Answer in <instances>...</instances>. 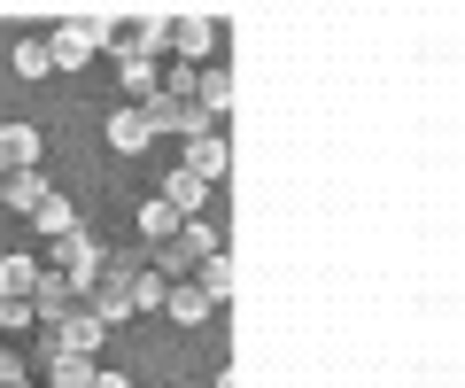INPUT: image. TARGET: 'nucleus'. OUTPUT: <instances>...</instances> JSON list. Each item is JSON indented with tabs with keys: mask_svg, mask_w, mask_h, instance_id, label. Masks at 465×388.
<instances>
[{
	"mask_svg": "<svg viewBox=\"0 0 465 388\" xmlns=\"http://www.w3.org/2000/svg\"><path fill=\"white\" fill-rule=\"evenodd\" d=\"M155 194H163V203H171V210H179V218H202V203H210V186H202V179H194V171H171V179H163V186H155Z\"/></svg>",
	"mask_w": 465,
	"mask_h": 388,
	"instance_id": "dca6fc26",
	"label": "nucleus"
},
{
	"mask_svg": "<svg viewBox=\"0 0 465 388\" xmlns=\"http://www.w3.org/2000/svg\"><path fill=\"white\" fill-rule=\"evenodd\" d=\"M109 148H116V155H148V148H155V124H148V109H133V102L116 109V117H109Z\"/></svg>",
	"mask_w": 465,
	"mask_h": 388,
	"instance_id": "9d476101",
	"label": "nucleus"
},
{
	"mask_svg": "<svg viewBox=\"0 0 465 388\" xmlns=\"http://www.w3.org/2000/svg\"><path fill=\"white\" fill-rule=\"evenodd\" d=\"M94 357H54V373H47V388H94Z\"/></svg>",
	"mask_w": 465,
	"mask_h": 388,
	"instance_id": "aec40b11",
	"label": "nucleus"
},
{
	"mask_svg": "<svg viewBox=\"0 0 465 388\" xmlns=\"http://www.w3.org/2000/svg\"><path fill=\"white\" fill-rule=\"evenodd\" d=\"M16 70H24V78H54V55H47V39H24V47H16Z\"/></svg>",
	"mask_w": 465,
	"mask_h": 388,
	"instance_id": "4be33fe9",
	"label": "nucleus"
},
{
	"mask_svg": "<svg viewBox=\"0 0 465 388\" xmlns=\"http://www.w3.org/2000/svg\"><path fill=\"white\" fill-rule=\"evenodd\" d=\"M47 194H54V186L39 179V171H16V179H0V210H24V218H39V210H47Z\"/></svg>",
	"mask_w": 465,
	"mask_h": 388,
	"instance_id": "ddd939ff",
	"label": "nucleus"
},
{
	"mask_svg": "<svg viewBox=\"0 0 465 388\" xmlns=\"http://www.w3.org/2000/svg\"><path fill=\"white\" fill-rule=\"evenodd\" d=\"M39 388H47V381H39Z\"/></svg>",
	"mask_w": 465,
	"mask_h": 388,
	"instance_id": "a878e982",
	"label": "nucleus"
},
{
	"mask_svg": "<svg viewBox=\"0 0 465 388\" xmlns=\"http://www.w3.org/2000/svg\"><path fill=\"white\" fill-rule=\"evenodd\" d=\"M94 47H109V16H70V24H54V32H47L54 70H78V63H94Z\"/></svg>",
	"mask_w": 465,
	"mask_h": 388,
	"instance_id": "20e7f679",
	"label": "nucleus"
},
{
	"mask_svg": "<svg viewBox=\"0 0 465 388\" xmlns=\"http://www.w3.org/2000/svg\"><path fill=\"white\" fill-rule=\"evenodd\" d=\"M179 171H194L202 186H217V179L232 171V148L217 140V124H210V133H194V140H186V164H179Z\"/></svg>",
	"mask_w": 465,
	"mask_h": 388,
	"instance_id": "0eeeda50",
	"label": "nucleus"
},
{
	"mask_svg": "<svg viewBox=\"0 0 465 388\" xmlns=\"http://www.w3.org/2000/svg\"><path fill=\"white\" fill-rule=\"evenodd\" d=\"M94 388H133V381H124V373H94Z\"/></svg>",
	"mask_w": 465,
	"mask_h": 388,
	"instance_id": "b1692460",
	"label": "nucleus"
},
{
	"mask_svg": "<svg viewBox=\"0 0 465 388\" xmlns=\"http://www.w3.org/2000/svg\"><path fill=\"white\" fill-rule=\"evenodd\" d=\"M101 334H109V326H101V319H94L85 303L70 311L63 326H54V342H63V357H94V350H101Z\"/></svg>",
	"mask_w": 465,
	"mask_h": 388,
	"instance_id": "f8f14e48",
	"label": "nucleus"
},
{
	"mask_svg": "<svg viewBox=\"0 0 465 388\" xmlns=\"http://www.w3.org/2000/svg\"><path fill=\"white\" fill-rule=\"evenodd\" d=\"M148 124H155V133H186V140L210 133V117H202L194 94H155V102H148Z\"/></svg>",
	"mask_w": 465,
	"mask_h": 388,
	"instance_id": "423d86ee",
	"label": "nucleus"
},
{
	"mask_svg": "<svg viewBox=\"0 0 465 388\" xmlns=\"http://www.w3.org/2000/svg\"><path fill=\"white\" fill-rule=\"evenodd\" d=\"M210 249H217V234H210V225H202V218H186V225H179V234H171V241H155L148 272H163V280H194V264H202V256H210Z\"/></svg>",
	"mask_w": 465,
	"mask_h": 388,
	"instance_id": "7ed1b4c3",
	"label": "nucleus"
},
{
	"mask_svg": "<svg viewBox=\"0 0 465 388\" xmlns=\"http://www.w3.org/2000/svg\"><path fill=\"white\" fill-rule=\"evenodd\" d=\"M8 388H39V381H8Z\"/></svg>",
	"mask_w": 465,
	"mask_h": 388,
	"instance_id": "393cba45",
	"label": "nucleus"
},
{
	"mask_svg": "<svg viewBox=\"0 0 465 388\" xmlns=\"http://www.w3.org/2000/svg\"><path fill=\"white\" fill-rule=\"evenodd\" d=\"M32 225H39V234H47V241H63V234H70V225H78V210H70V203H63V194H47V210H39V218H32Z\"/></svg>",
	"mask_w": 465,
	"mask_h": 388,
	"instance_id": "412c9836",
	"label": "nucleus"
},
{
	"mask_svg": "<svg viewBox=\"0 0 465 388\" xmlns=\"http://www.w3.org/2000/svg\"><path fill=\"white\" fill-rule=\"evenodd\" d=\"M39 272L47 264H32V256H0V303H32Z\"/></svg>",
	"mask_w": 465,
	"mask_h": 388,
	"instance_id": "2eb2a0df",
	"label": "nucleus"
},
{
	"mask_svg": "<svg viewBox=\"0 0 465 388\" xmlns=\"http://www.w3.org/2000/svg\"><path fill=\"white\" fill-rule=\"evenodd\" d=\"M194 287H202V303H225V295H232V287H241V272H232V256L225 249H210V256H202V264H194Z\"/></svg>",
	"mask_w": 465,
	"mask_h": 388,
	"instance_id": "9b49d317",
	"label": "nucleus"
},
{
	"mask_svg": "<svg viewBox=\"0 0 465 388\" xmlns=\"http://www.w3.org/2000/svg\"><path fill=\"white\" fill-rule=\"evenodd\" d=\"M0 334H39L32 303H0Z\"/></svg>",
	"mask_w": 465,
	"mask_h": 388,
	"instance_id": "5701e85b",
	"label": "nucleus"
},
{
	"mask_svg": "<svg viewBox=\"0 0 465 388\" xmlns=\"http://www.w3.org/2000/svg\"><path fill=\"white\" fill-rule=\"evenodd\" d=\"M194 102H202V117H225V109H232V70L225 63H217V70H194Z\"/></svg>",
	"mask_w": 465,
	"mask_h": 388,
	"instance_id": "4468645a",
	"label": "nucleus"
},
{
	"mask_svg": "<svg viewBox=\"0 0 465 388\" xmlns=\"http://www.w3.org/2000/svg\"><path fill=\"white\" fill-rule=\"evenodd\" d=\"M163 311H171V319H179V326H202V319H210V303H202V287H194V280H171Z\"/></svg>",
	"mask_w": 465,
	"mask_h": 388,
	"instance_id": "a211bd4d",
	"label": "nucleus"
},
{
	"mask_svg": "<svg viewBox=\"0 0 465 388\" xmlns=\"http://www.w3.org/2000/svg\"><path fill=\"white\" fill-rule=\"evenodd\" d=\"M171 55H179L186 70L217 55V16L210 8H179V16H171Z\"/></svg>",
	"mask_w": 465,
	"mask_h": 388,
	"instance_id": "39448f33",
	"label": "nucleus"
},
{
	"mask_svg": "<svg viewBox=\"0 0 465 388\" xmlns=\"http://www.w3.org/2000/svg\"><path fill=\"white\" fill-rule=\"evenodd\" d=\"M70 311H78V287H70L63 272H39V287H32V319H39V326H63Z\"/></svg>",
	"mask_w": 465,
	"mask_h": 388,
	"instance_id": "6e6552de",
	"label": "nucleus"
},
{
	"mask_svg": "<svg viewBox=\"0 0 465 388\" xmlns=\"http://www.w3.org/2000/svg\"><path fill=\"white\" fill-rule=\"evenodd\" d=\"M179 225H186V218L163 203V194H148V203H140V241H148V249H155V241H171Z\"/></svg>",
	"mask_w": 465,
	"mask_h": 388,
	"instance_id": "f3484780",
	"label": "nucleus"
},
{
	"mask_svg": "<svg viewBox=\"0 0 465 388\" xmlns=\"http://www.w3.org/2000/svg\"><path fill=\"white\" fill-rule=\"evenodd\" d=\"M109 47H116V63H124V55L163 63L171 55V16L163 8H124V16H109Z\"/></svg>",
	"mask_w": 465,
	"mask_h": 388,
	"instance_id": "f03ea898",
	"label": "nucleus"
},
{
	"mask_svg": "<svg viewBox=\"0 0 465 388\" xmlns=\"http://www.w3.org/2000/svg\"><path fill=\"white\" fill-rule=\"evenodd\" d=\"M163 295H171V280L140 264V272H133V311H163Z\"/></svg>",
	"mask_w": 465,
	"mask_h": 388,
	"instance_id": "6ab92c4d",
	"label": "nucleus"
},
{
	"mask_svg": "<svg viewBox=\"0 0 465 388\" xmlns=\"http://www.w3.org/2000/svg\"><path fill=\"white\" fill-rule=\"evenodd\" d=\"M39 148L47 140L32 124H0V179H16V171H39Z\"/></svg>",
	"mask_w": 465,
	"mask_h": 388,
	"instance_id": "1a4fd4ad",
	"label": "nucleus"
},
{
	"mask_svg": "<svg viewBox=\"0 0 465 388\" xmlns=\"http://www.w3.org/2000/svg\"><path fill=\"white\" fill-rule=\"evenodd\" d=\"M133 272H140V256H116V249H109V256H101V272H94V280L78 287V303L94 311L101 326L133 319Z\"/></svg>",
	"mask_w": 465,
	"mask_h": 388,
	"instance_id": "f257e3e1",
	"label": "nucleus"
}]
</instances>
